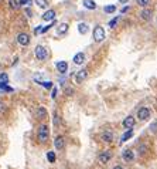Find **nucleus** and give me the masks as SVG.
Listing matches in <instances>:
<instances>
[{
    "label": "nucleus",
    "mask_w": 157,
    "mask_h": 169,
    "mask_svg": "<svg viewBox=\"0 0 157 169\" xmlns=\"http://www.w3.org/2000/svg\"><path fill=\"white\" fill-rule=\"evenodd\" d=\"M48 136H50L48 125L43 124V125L38 126V131H37V139H38V141H40V142H47V141H48Z\"/></svg>",
    "instance_id": "nucleus-1"
},
{
    "label": "nucleus",
    "mask_w": 157,
    "mask_h": 169,
    "mask_svg": "<svg viewBox=\"0 0 157 169\" xmlns=\"http://www.w3.org/2000/svg\"><path fill=\"white\" fill-rule=\"evenodd\" d=\"M34 55H36L37 60L45 61L48 58V51H47V49H45L44 46L38 44V46H36V49H34Z\"/></svg>",
    "instance_id": "nucleus-2"
},
{
    "label": "nucleus",
    "mask_w": 157,
    "mask_h": 169,
    "mask_svg": "<svg viewBox=\"0 0 157 169\" xmlns=\"http://www.w3.org/2000/svg\"><path fill=\"white\" fill-rule=\"evenodd\" d=\"M92 37H93V41H96V43L103 41L105 37H106L105 28H103L102 26H95V27H93V31H92Z\"/></svg>",
    "instance_id": "nucleus-3"
},
{
    "label": "nucleus",
    "mask_w": 157,
    "mask_h": 169,
    "mask_svg": "<svg viewBox=\"0 0 157 169\" xmlns=\"http://www.w3.org/2000/svg\"><path fill=\"white\" fill-rule=\"evenodd\" d=\"M150 109L146 108V107H141V108L137 109V117H139V120L140 121H146L150 118Z\"/></svg>",
    "instance_id": "nucleus-4"
},
{
    "label": "nucleus",
    "mask_w": 157,
    "mask_h": 169,
    "mask_svg": "<svg viewBox=\"0 0 157 169\" xmlns=\"http://www.w3.org/2000/svg\"><path fill=\"white\" fill-rule=\"evenodd\" d=\"M87 78H88V70L87 68H82V70H79L75 74V82L76 84H82Z\"/></svg>",
    "instance_id": "nucleus-5"
},
{
    "label": "nucleus",
    "mask_w": 157,
    "mask_h": 169,
    "mask_svg": "<svg viewBox=\"0 0 157 169\" xmlns=\"http://www.w3.org/2000/svg\"><path fill=\"white\" fill-rule=\"evenodd\" d=\"M17 43L23 46V47H26L30 44V36L27 33H19L17 34Z\"/></svg>",
    "instance_id": "nucleus-6"
},
{
    "label": "nucleus",
    "mask_w": 157,
    "mask_h": 169,
    "mask_svg": "<svg viewBox=\"0 0 157 169\" xmlns=\"http://www.w3.org/2000/svg\"><path fill=\"white\" fill-rule=\"evenodd\" d=\"M110 159H112V153H110V151H105V152L99 153V156H98L99 164H102V165H106Z\"/></svg>",
    "instance_id": "nucleus-7"
},
{
    "label": "nucleus",
    "mask_w": 157,
    "mask_h": 169,
    "mask_svg": "<svg viewBox=\"0 0 157 169\" xmlns=\"http://www.w3.org/2000/svg\"><path fill=\"white\" fill-rule=\"evenodd\" d=\"M54 147L57 151H62L65 148V138L62 135H58V136H55V139H54Z\"/></svg>",
    "instance_id": "nucleus-8"
},
{
    "label": "nucleus",
    "mask_w": 157,
    "mask_h": 169,
    "mask_svg": "<svg viewBox=\"0 0 157 169\" xmlns=\"http://www.w3.org/2000/svg\"><path fill=\"white\" fill-rule=\"evenodd\" d=\"M55 10H53V9H48V10L44 11V14L41 16V20L43 22H51V20H54L55 19Z\"/></svg>",
    "instance_id": "nucleus-9"
},
{
    "label": "nucleus",
    "mask_w": 157,
    "mask_h": 169,
    "mask_svg": "<svg viewBox=\"0 0 157 169\" xmlns=\"http://www.w3.org/2000/svg\"><path fill=\"white\" fill-rule=\"evenodd\" d=\"M55 67H57V70L60 74H65L67 71H68V63L67 61H57L55 63Z\"/></svg>",
    "instance_id": "nucleus-10"
},
{
    "label": "nucleus",
    "mask_w": 157,
    "mask_h": 169,
    "mask_svg": "<svg viewBox=\"0 0 157 169\" xmlns=\"http://www.w3.org/2000/svg\"><path fill=\"white\" fill-rule=\"evenodd\" d=\"M122 158H123V161H126V162H132V161L135 159V153H133V151H130V149H125V151L122 152Z\"/></svg>",
    "instance_id": "nucleus-11"
},
{
    "label": "nucleus",
    "mask_w": 157,
    "mask_h": 169,
    "mask_svg": "<svg viewBox=\"0 0 157 169\" xmlns=\"http://www.w3.org/2000/svg\"><path fill=\"white\" fill-rule=\"evenodd\" d=\"M72 61H74V64H76V66H81V64H84V61H85V54L84 53H76L75 55H74V58H72Z\"/></svg>",
    "instance_id": "nucleus-12"
},
{
    "label": "nucleus",
    "mask_w": 157,
    "mask_h": 169,
    "mask_svg": "<svg viewBox=\"0 0 157 169\" xmlns=\"http://www.w3.org/2000/svg\"><path fill=\"white\" fill-rule=\"evenodd\" d=\"M135 124H136V120L133 118V117H126L125 120H123V128H126V129L133 128Z\"/></svg>",
    "instance_id": "nucleus-13"
},
{
    "label": "nucleus",
    "mask_w": 157,
    "mask_h": 169,
    "mask_svg": "<svg viewBox=\"0 0 157 169\" xmlns=\"http://www.w3.org/2000/svg\"><path fill=\"white\" fill-rule=\"evenodd\" d=\"M140 17L144 20V22H149V20H152V17H153V11L150 10V9H143V11L140 13Z\"/></svg>",
    "instance_id": "nucleus-14"
},
{
    "label": "nucleus",
    "mask_w": 157,
    "mask_h": 169,
    "mask_svg": "<svg viewBox=\"0 0 157 169\" xmlns=\"http://www.w3.org/2000/svg\"><path fill=\"white\" fill-rule=\"evenodd\" d=\"M68 30H70V24L68 23H61L60 26L57 27V33L60 36H64V34L68 33Z\"/></svg>",
    "instance_id": "nucleus-15"
},
{
    "label": "nucleus",
    "mask_w": 157,
    "mask_h": 169,
    "mask_svg": "<svg viewBox=\"0 0 157 169\" xmlns=\"http://www.w3.org/2000/svg\"><path fill=\"white\" fill-rule=\"evenodd\" d=\"M47 115H48V112H47V109L44 108V107H38V108L36 109V117H37L38 120L47 118Z\"/></svg>",
    "instance_id": "nucleus-16"
},
{
    "label": "nucleus",
    "mask_w": 157,
    "mask_h": 169,
    "mask_svg": "<svg viewBox=\"0 0 157 169\" xmlns=\"http://www.w3.org/2000/svg\"><path fill=\"white\" fill-rule=\"evenodd\" d=\"M82 4H84V7L88 9V10H95L98 7L96 3H95V0H82Z\"/></svg>",
    "instance_id": "nucleus-17"
},
{
    "label": "nucleus",
    "mask_w": 157,
    "mask_h": 169,
    "mask_svg": "<svg viewBox=\"0 0 157 169\" xmlns=\"http://www.w3.org/2000/svg\"><path fill=\"white\" fill-rule=\"evenodd\" d=\"M101 138H102L103 142H106V144H110V142L113 141V134H112L110 131H105V132L102 134V136H101Z\"/></svg>",
    "instance_id": "nucleus-18"
},
{
    "label": "nucleus",
    "mask_w": 157,
    "mask_h": 169,
    "mask_svg": "<svg viewBox=\"0 0 157 169\" xmlns=\"http://www.w3.org/2000/svg\"><path fill=\"white\" fill-rule=\"evenodd\" d=\"M78 31H79V34H87L89 31V26L84 22L78 23Z\"/></svg>",
    "instance_id": "nucleus-19"
},
{
    "label": "nucleus",
    "mask_w": 157,
    "mask_h": 169,
    "mask_svg": "<svg viewBox=\"0 0 157 169\" xmlns=\"http://www.w3.org/2000/svg\"><path fill=\"white\" fill-rule=\"evenodd\" d=\"M36 1V4H37V7H40V9H43V10H45V9H48V0H34Z\"/></svg>",
    "instance_id": "nucleus-20"
},
{
    "label": "nucleus",
    "mask_w": 157,
    "mask_h": 169,
    "mask_svg": "<svg viewBox=\"0 0 157 169\" xmlns=\"http://www.w3.org/2000/svg\"><path fill=\"white\" fill-rule=\"evenodd\" d=\"M132 136H133V129H132V128H129V129H127V131H126L125 134L122 135V139H120V141H122V142H126L127 139H130Z\"/></svg>",
    "instance_id": "nucleus-21"
},
{
    "label": "nucleus",
    "mask_w": 157,
    "mask_h": 169,
    "mask_svg": "<svg viewBox=\"0 0 157 169\" xmlns=\"http://www.w3.org/2000/svg\"><path fill=\"white\" fill-rule=\"evenodd\" d=\"M9 7L11 10H17L20 7V1L19 0H9Z\"/></svg>",
    "instance_id": "nucleus-22"
},
{
    "label": "nucleus",
    "mask_w": 157,
    "mask_h": 169,
    "mask_svg": "<svg viewBox=\"0 0 157 169\" xmlns=\"http://www.w3.org/2000/svg\"><path fill=\"white\" fill-rule=\"evenodd\" d=\"M103 10H105V13H108V14H112V13H115L116 11V4H108L103 7Z\"/></svg>",
    "instance_id": "nucleus-23"
},
{
    "label": "nucleus",
    "mask_w": 157,
    "mask_h": 169,
    "mask_svg": "<svg viewBox=\"0 0 157 169\" xmlns=\"http://www.w3.org/2000/svg\"><path fill=\"white\" fill-rule=\"evenodd\" d=\"M47 159H48L50 164H54L55 161H57V156H55L54 151H48V152H47Z\"/></svg>",
    "instance_id": "nucleus-24"
},
{
    "label": "nucleus",
    "mask_w": 157,
    "mask_h": 169,
    "mask_svg": "<svg viewBox=\"0 0 157 169\" xmlns=\"http://www.w3.org/2000/svg\"><path fill=\"white\" fill-rule=\"evenodd\" d=\"M55 24H57V22H55V20H51L48 26H45V27H41V31H40V33H47V31H48L51 27H54Z\"/></svg>",
    "instance_id": "nucleus-25"
},
{
    "label": "nucleus",
    "mask_w": 157,
    "mask_h": 169,
    "mask_svg": "<svg viewBox=\"0 0 157 169\" xmlns=\"http://www.w3.org/2000/svg\"><path fill=\"white\" fill-rule=\"evenodd\" d=\"M136 3H137V6H140V7H147V6L150 4V0H136Z\"/></svg>",
    "instance_id": "nucleus-26"
},
{
    "label": "nucleus",
    "mask_w": 157,
    "mask_h": 169,
    "mask_svg": "<svg viewBox=\"0 0 157 169\" xmlns=\"http://www.w3.org/2000/svg\"><path fill=\"white\" fill-rule=\"evenodd\" d=\"M119 19H120L119 16H118V17H115V19H112V20L109 22V26H110L112 28H115V27H116V24H118V22H119Z\"/></svg>",
    "instance_id": "nucleus-27"
},
{
    "label": "nucleus",
    "mask_w": 157,
    "mask_h": 169,
    "mask_svg": "<svg viewBox=\"0 0 157 169\" xmlns=\"http://www.w3.org/2000/svg\"><path fill=\"white\" fill-rule=\"evenodd\" d=\"M38 84H41L45 88H53V82L51 81H38Z\"/></svg>",
    "instance_id": "nucleus-28"
},
{
    "label": "nucleus",
    "mask_w": 157,
    "mask_h": 169,
    "mask_svg": "<svg viewBox=\"0 0 157 169\" xmlns=\"http://www.w3.org/2000/svg\"><path fill=\"white\" fill-rule=\"evenodd\" d=\"M53 122H54L55 126L60 125V117H58V114H57V112H54V120H53Z\"/></svg>",
    "instance_id": "nucleus-29"
},
{
    "label": "nucleus",
    "mask_w": 157,
    "mask_h": 169,
    "mask_svg": "<svg viewBox=\"0 0 157 169\" xmlns=\"http://www.w3.org/2000/svg\"><path fill=\"white\" fill-rule=\"evenodd\" d=\"M64 91H65V94H67V95H72V94H74V90H72L71 87H67Z\"/></svg>",
    "instance_id": "nucleus-30"
},
{
    "label": "nucleus",
    "mask_w": 157,
    "mask_h": 169,
    "mask_svg": "<svg viewBox=\"0 0 157 169\" xmlns=\"http://www.w3.org/2000/svg\"><path fill=\"white\" fill-rule=\"evenodd\" d=\"M20 1V6H26V4H31L33 0H19Z\"/></svg>",
    "instance_id": "nucleus-31"
},
{
    "label": "nucleus",
    "mask_w": 157,
    "mask_h": 169,
    "mask_svg": "<svg viewBox=\"0 0 157 169\" xmlns=\"http://www.w3.org/2000/svg\"><path fill=\"white\" fill-rule=\"evenodd\" d=\"M4 111H6V104H4V102H1V101H0V115L3 114Z\"/></svg>",
    "instance_id": "nucleus-32"
},
{
    "label": "nucleus",
    "mask_w": 157,
    "mask_h": 169,
    "mask_svg": "<svg viewBox=\"0 0 157 169\" xmlns=\"http://www.w3.org/2000/svg\"><path fill=\"white\" fill-rule=\"evenodd\" d=\"M150 131L152 132H157V122H153L150 125Z\"/></svg>",
    "instance_id": "nucleus-33"
},
{
    "label": "nucleus",
    "mask_w": 157,
    "mask_h": 169,
    "mask_svg": "<svg viewBox=\"0 0 157 169\" xmlns=\"http://www.w3.org/2000/svg\"><path fill=\"white\" fill-rule=\"evenodd\" d=\"M57 93H58V90H57V88H53V93H51V98L54 99V98H57Z\"/></svg>",
    "instance_id": "nucleus-34"
},
{
    "label": "nucleus",
    "mask_w": 157,
    "mask_h": 169,
    "mask_svg": "<svg viewBox=\"0 0 157 169\" xmlns=\"http://www.w3.org/2000/svg\"><path fill=\"white\" fill-rule=\"evenodd\" d=\"M26 14H27V17H33V11L30 7H26Z\"/></svg>",
    "instance_id": "nucleus-35"
},
{
    "label": "nucleus",
    "mask_w": 157,
    "mask_h": 169,
    "mask_svg": "<svg viewBox=\"0 0 157 169\" xmlns=\"http://www.w3.org/2000/svg\"><path fill=\"white\" fill-rule=\"evenodd\" d=\"M40 31H41V27H40V26H38V27H36V28H34V34H38V33H40Z\"/></svg>",
    "instance_id": "nucleus-36"
},
{
    "label": "nucleus",
    "mask_w": 157,
    "mask_h": 169,
    "mask_svg": "<svg viewBox=\"0 0 157 169\" xmlns=\"http://www.w3.org/2000/svg\"><path fill=\"white\" fill-rule=\"evenodd\" d=\"M129 6H125V7H123V9H122V13H126V11H129Z\"/></svg>",
    "instance_id": "nucleus-37"
},
{
    "label": "nucleus",
    "mask_w": 157,
    "mask_h": 169,
    "mask_svg": "<svg viewBox=\"0 0 157 169\" xmlns=\"http://www.w3.org/2000/svg\"><path fill=\"white\" fill-rule=\"evenodd\" d=\"M113 169H123V168H122V166H120V165H116V166H115Z\"/></svg>",
    "instance_id": "nucleus-38"
},
{
    "label": "nucleus",
    "mask_w": 157,
    "mask_h": 169,
    "mask_svg": "<svg viewBox=\"0 0 157 169\" xmlns=\"http://www.w3.org/2000/svg\"><path fill=\"white\" fill-rule=\"evenodd\" d=\"M120 3H123V4H125V3H127V1H129V0H119Z\"/></svg>",
    "instance_id": "nucleus-39"
}]
</instances>
